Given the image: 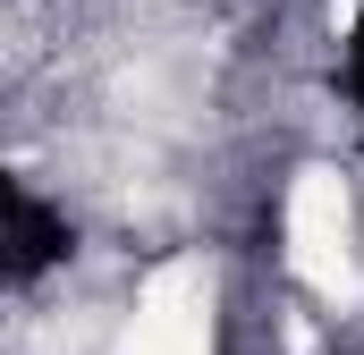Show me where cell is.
Wrapping results in <instances>:
<instances>
[{
	"label": "cell",
	"mask_w": 364,
	"mask_h": 355,
	"mask_svg": "<svg viewBox=\"0 0 364 355\" xmlns=\"http://www.w3.org/2000/svg\"><path fill=\"white\" fill-rule=\"evenodd\" d=\"M288 271H296L331 313H356V305H364L356 203H348V178L322 170V161L288 178Z\"/></svg>",
	"instance_id": "cell-1"
},
{
	"label": "cell",
	"mask_w": 364,
	"mask_h": 355,
	"mask_svg": "<svg viewBox=\"0 0 364 355\" xmlns=\"http://www.w3.org/2000/svg\"><path fill=\"white\" fill-rule=\"evenodd\" d=\"M127 355H212V288L203 263H170L144 279L136 322H127Z\"/></svg>",
	"instance_id": "cell-2"
},
{
	"label": "cell",
	"mask_w": 364,
	"mask_h": 355,
	"mask_svg": "<svg viewBox=\"0 0 364 355\" xmlns=\"http://www.w3.org/2000/svg\"><path fill=\"white\" fill-rule=\"evenodd\" d=\"M322 17H331V34H348L356 26V0H322Z\"/></svg>",
	"instance_id": "cell-3"
}]
</instances>
